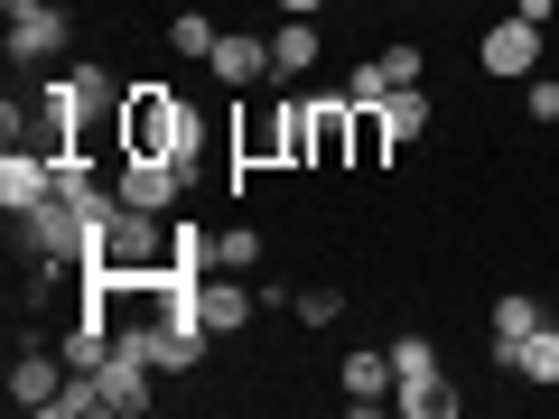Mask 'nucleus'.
<instances>
[{"instance_id":"obj_1","label":"nucleus","mask_w":559,"mask_h":419,"mask_svg":"<svg viewBox=\"0 0 559 419\" xmlns=\"http://www.w3.org/2000/svg\"><path fill=\"white\" fill-rule=\"evenodd\" d=\"M197 149H205V112L178 94V84H131V94H121V159L197 168Z\"/></svg>"},{"instance_id":"obj_2","label":"nucleus","mask_w":559,"mask_h":419,"mask_svg":"<svg viewBox=\"0 0 559 419\" xmlns=\"http://www.w3.org/2000/svg\"><path fill=\"white\" fill-rule=\"evenodd\" d=\"M168 252H178V224L168 215H140V205H121L112 196V215H103V234H94V271H168Z\"/></svg>"},{"instance_id":"obj_3","label":"nucleus","mask_w":559,"mask_h":419,"mask_svg":"<svg viewBox=\"0 0 559 419\" xmlns=\"http://www.w3.org/2000/svg\"><path fill=\"white\" fill-rule=\"evenodd\" d=\"M242 168H308V94H280L271 112L234 121V178Z\"/></svg>"},{"instance_id":"obj_4","label":"nucleus","mask_w":559,"mask_h":419,"mask_svg":"<svg viewBox=\"0 0 559 419\" xmlns=\"http://www.w3.org/2000/svg\"><path fill=\"white\" fill-rule=\"evenodd\" d=\"M540 38H550V28L513 10V20H495V28L476 38V65H485L495 84H522V75H540Z\"/></svg>"},{"instance_id":"obj_5","label":"nucleus","mask_w":559,"mask_h":419,"mask_svg":"<svg viewBox=\"0 0 559 419\" xmlns=\"http://www.w3.org/2000/svg\"><path fill=\"white\" fill-rule=\"evenodd\" d=\"M112 196L140 215H178L187 205V168L178 159H112Z\"/></svg>"},{"instance_id":"obj_6","label":"nucleus","mask_w":559,"mask_h":419,"mask_svg":"<svg viewBox=\"0 0 559 419\" xmlns=\"http://www.w3.org/2000/svg\"><path fill=\"white\" fill-rule=\"evenodd\" d=\"M308 168H355V103L308 94Z\"/></svg>"},{"instance_id":"obj_7","label":"nucleus","mask_w":559,"mask_h":419,"mask_svg":"<svg viewBox=\"0 0 559 419\" xmlns=\"http://www.w3.org/2000/svg\"><path fill=\"white\" fill-rule=\"evenodd\" d=\"M28 112H38L47 149H75V131L94 121V84H84V75H57V84H38V103H28Z\"/></svg>"},{"instance_id":"obj_8","label":"nucleus","mask_w":559,"mask_h":419,"mask_svg":"<svg viewBox=\"0 0 559 419\" xmlns=\"http://www.w3.org/2000/svg\"><path fill=\"white\" fill-rule=\"evenodd\" d=\"M57 196V149H20L10 140V159H0V205H10V224L28 215V205Z\"/></svg>"},{"instance_id":"obj_9","label":"nucleus","mask_w":559,"mask_h":419,"mask_svg":"<svg viewBox=\"0 0 559 419\" xmlns=\"http://www.w3.org/2000/svg\"><path fill=\"white\" fill-rule=\"evenodd\" d=\"M252 308H261V289H252L242 271H205V279H197V318L215 326V336H242Z\"/></svg>"},{"instance_id":"obj_10","label":"nucleus","mask_w":559,"mask_h":419,"mask_svg":"<svg viewBox=\"0 0 559 419\" xmlns=\"http://www.w3.org/2000/svg\"><path fill=\"white\" fill-rule=\"evenodd\" d=\"M0 20H10V57H28V65L66 47V10L57 0H0Z\"/></svg>"},{"instance_id":"obj_11","label":"nucleus","mask_w":559,"mask_h":419,"mask_svg":"<svg viewBox=\"0 0 559 419\" xmlns=\"http://www.w3.org/2000/svg\"><path fill=\"white\" fill-rule=\"evenodd\" d=\"M57 392H66V355L20 336V355H10V400H20V410H47Z\"/></svg>"},{"instance_id":"obj_12","label":"nucleus","mask_w":559,"mask_h":419,"mask_svg":"<svg viewBox=\"0 0 559 419\" xmlns=\"http://www.w3.org/2000/svg\"><path fill=\"white\" fill-rule=\"evenodd\" d=\"M205 75L215 84H234V94H261V84H271V38H215V57H205Z\"/></svg>"},{"instance_id":"obj_13","label":"nucleus","mask_w":559,"mask_h":419,"mask_svg":"<svg viewBox=\"0 0 559 419\" xmlns=\"http://www.w3.org/2000/svg\"><path fill=\"white\" fill-rule=\"evenodd\" d=\"M336 382H345V410H382L392 400V345H355Z\"/></svg>"},{"instance_id":"obj_14","label":"nucleus","mask_w":559,"mask_h":419,"mask_svg":"<svg viewBox=\"0 0 559 419\" xmlns=\"http://www.w3.org/2000/svg\"><path fill=\"white\" fill-rule=\"evenodd\" d=\"M532 326H540V299H532V289H503V299L485 308V336H495V363H503V373H513V345L532 336Z\"/></svg>"},{"instance_id":"obj_15","label":"nucleus","mask_w":559,"mask_h":419,"mask_svg":"<svg viewBox=\"0 0 559 419\" xmlns=\"http://www.w3.org/2000/svg\"><path fill=\"white\" fill-rule=\"evenodd\" d=\"M318 65V20H280L271 28V84H299Z\"/></svg>"},{"instance_id":"obj_16","label":"nucleus","mask_w":559,"mask_h":419,"mask_svg":"<svg viewBox=\"0 0 559 419\" xmlns=\"http://www.w3.org/2000/svg\"><path fill=\"white\" fill-rule=\"evenodd\" d=\"M392 410H401V419H457L466 392H457L448 373H419V382H401V392H392Z\"/></svg>"},{"instance_id":"obj_17","label":"nucleus","mask_w":559,"mask_h":419,"mask_svg":"<svg viewBox=\"0 0 559 419\" xmlns=\"http://www.w3.org/2000/svg\"><path fill=\"white\" fill-rule=\"evenodd\" d=\"M513 373L532 382V392H559V326H550V318H540L532 336L513 345Z\"/></svg>"},{"instance_id":"obj_18","label":"nucleus","mask_w":559,"mask_h":419,"mask_svg":"<svg viewBox=\"0 0 559 419\" xmlns=\"http://www.w3.org/2000/svg\"><path fill=\"white\" fill-rule=\"evenodd\" d=\"M112 410V392H103V373H66V392L47 400V419H103Z\"/></svg>"},{"instance_id":"obj_19","label":"nucleus","mask_w":559,"mask_h":419,"mask_svg":"<svg viewBox=\"0 0 559 419\" xmlns=\"http://www.w3.org/2000/svg\"><path fill=\"white\" fill-rule=\"evenodd\" d=\"M252 261H261V234H252V224H224V234L205 242V271H252Z\"/></svg>"},{"instance_id":"obj_20","label":"nucleus","mask_w":559,"mask_h":419,"mask_svg":"<svg viewBox=\"0 0 559 419\" xmlns=\"http://www.w3.org/2000/svg\"><path fill=\"white\" fill-rule=\"evenodd\" d=\"M392 159V121H382V103H355V168H382Z\"/></svg>"},{"instance_id":"obj_21","label":"nucleus","mask_w":559,"mask_h":419,"mask_svg":"<svg viewBox=\"0 0 559 419\" xmlns=\"http://www.w3.org/2000/svg\"><path fill=\"white\" fill-rule=\"evenodd\" d=\"M382 121H392V140H419L429 131V94H419V84H392V94H382Z\"/></svg>"},{"instance_id":"obj_22","label":"nucleus","mask_w":559,"mask_h":419,"mask_svg":"<svg viewBox=\"0 0 559 419\" xmlns=\"http://www.w3.org/2000/svg\"><path fill=\"white\" fill-rule=\"evenodd\" d=\"M419 373H439V345H429V336H392V392L419 382Z\"/></svg>"},{"instance_id":"obj_23","label":"nucleus","mask_w":559,"mask_h":419,"mask_svg":"<svg viewBox=\"0 0 559 419\" xmlns=\"http://www.w3.org/2000/svg\"><path fill=\"white\" fill-rule=\"evenodd\" d=\"M215 38H224V28L197 20V10H178V20H168V47H178V57H215Z\"/></svg>"},{"instance_id":"obj_24","label":"nucleus","mask_w":559,"mask_h":419,"mask_svg":"<svg viewBox=\"0 0 559 419\" xmlns=\"http://www.w3.org/2000/svg\"><path fill=\"white\" fill-rule=\"evenodd\" d=\"M336 318H345V289H336V279H326V289H299V326H318V336H326Z\"/></svg>"},{"instance_id":"obj_25","label":"nucleus","mask_w":559,"mask_h":419,"mask_svg":"<svg viewBox=\"0 0 559 419\" xmlns=\"http://www.w3.org/2000/svg\"><path fill=\"white\" fill-rule=\"evenodd\" d=\"M522 112L550 131V121H559V75H522Z\"/></svg>"},{"instance_id":"obj_26","label":"nucleus","mask_w":559,"mask_h":419,"mask_svg":"<svg viewBox=\"0 0 559 419\" xmlns=\"http://www.w3.org/2000/svg\"><path fill=\"white\" fill-rule=\"evenodd\" d=\"M382 75H392V84H419V75H429V57H419L411 38H392V47H382Z\"/></svg>"},{"instance_id":"obj_27","label":"nucleus","mask_w":559,"mask_h":419,"mask_svg":"<svg viewBox=\"0 0 559 419\" xmlns=\"http://www.w3.org/2000/svg\"><path fill=\"white\" fill-rule=\"evenodd\" d=\"M382 94H392V75H382V57H364L355 75H345V103H382Z\"/></svg>"},{"instance_id":"obj_28","label":"nucleus","mask_w":559,"mask_h":419,"mask_svg":"<svg viewBox=\"0 0 559 419\" xmlns=\"http://www.w3.org/2000/svg\"><path fill=\"white\" fill-rule=\"evenodd\" d=\"M513 10H522V20H540V28L559 20V0H513Z\"/></svg>"},{"instance_id":"obj_29","label":"nucleus","mask_w":559,"mask_h":419,"mask_svg":"<svg viewBox=\"0 0 559 419\" xmlns=\"http://www.w3.org/2000/svg\"><path fill=\"white\" fill-rule=\"evenodd\" d=\"M326 0H280V20H318Z\"/></svg>"}]
</instances>
